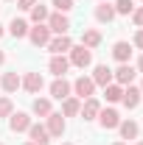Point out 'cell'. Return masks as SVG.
<instances>
[{
    "label": "cell",
    "mask_w": 143,
    "mask_h": 145,
    "mask_svg": "<svg viewBox=\"0 0 143 145\" xmlns=\"http://www.w3.org/2000/svg\"><path fill=\"white\" fill-rule=\"evenodd\" d=\"M68 53H70V56H68V61H70L73 67H81V70H84V67L93 64V50L84 48V45H73Z\"/></svg>",
    "instance_id": "cell-1"
},
{
    "label": "cell",
    "mask_w": 143,
    "mask_h": 145,
    "mask_svg": "<svg viewBox=\"0 0 143 145\" xmlns=\"http://www.w3.org/2000/svg\"><path fill=\"white\" fill-rule=\"evenodd\" d=\"M45 25L51 28V34L62 36L70 31V20H68V14H62V11H56V14H48V20H45Z\"/></svg>",
    "instance_id": "cell-2"
},
{
    "label": "cell",
    "mask_w": 143,
    "mask_h": 145,
    "mask_svg": "<svg viewBox=\"0 0 143 145\" xmlns=\"http://www.w3.org/2000/svg\"><path fill=\"white\" fill-rule=\"evenodd\" d=\"M28 39H31L34 48H48V42H51V28H48L45 22H39L34 28H28Z\"/></svg>",
    "instance_id": "cell-3"
},
{
    "label": "cell",
    "mask_w": 143,
    "mask_h": 145,
    "mask_svg": "<svg viewBox=\"0 0 143 145\" xmlns=\"http://www.w3.org/2000/svg\"><path fill=\"white\" fill-rule=\"evenodd\" d=\"M73 92H76V98H79V101H87V98H93V92H95L93 78H90V75H79V78L73 81Z\"/></svg>",
    "instance_id": "cell-4"
},
{
    "label": "cell",
    "mask_w": 143,
    "mask_h": 145,
    "mask_svg": "<svg viewBox=\"0 0 143 145\" xmlns=\"http://www.w3.org/2000/svg\"><path fill=\"white\" fill-rule=\"evenodd\" d=\"M70 48H73V39H70L68 34H62V36H54V39L48 42V50H51L54 56H65L68 50H70Z\"/></svg>",
    "instance_id": "cell-5"
},
{
    "label": "cell",
    "mask_w": 143,
    "mask_h": 145,
    "mask_svg": "<svg viewBox=\"0 0 143 145\" xmlns=\"http://www.w3.org/2000/svg\"><path fill=\"white\" fill-rule=\"evenodd\" d=\"M95 120L101 123V128H104V131H107V128H118V126H121V114H118L115 109H101Z\"/></svg>",
    "instance_id": "cell-6"
},
{
    "label": "cell",
    "mask_w": 143,
    "mask_h": 145,
    "mask_svg": "<svg viewBox=\"0 0 143 145\" xmlns=\"http://www.w3.org/2000/svg\"><path fill=\"white\" fill-rule=\"evenodd\" d=\"M9 128L20 134V131H28L31 128V117L25 114V112H11V117H9Z\"/></svg>",
    "instance_id": "cell-7"
},
{
    "label": "cell",
    "mask_w": 143,
    "mask_h": 145,
    "mask_svg": "<svg viewBox=\"0 0 143 145\" xmlns=\"http://www.w3.org/2000/svg\"><path fill=\"white\" fill-rule=\"evenodd\" d=\"M45 120H48V123H45V128H48V134H51V137H62V134H65V117H62V114L51 112Z\"/></svg>",
    "instance_id": "cell-8"
},
{
    "label": "cell",
    "mask_w": 143,
    "mask_h": 145,
    "mask_svg": "<svg viewBox=\"0 0 143 145\" xmlns=\"http://www.w3.org/2000/svg\"><path fill=\"white\" fill-rule=\"evenodd\" d=\"M48 70L54 72L56 78H65V72L70 70V61H68V56H51V61H48Z\"/></svg>",
    "instance_id": "cell-9"
},
{
    "label": "cell",
    "mask_w": 143,
    "mask_h": 145,
    "mask_svg": "<svg viewBox=\"0 0 143 145\" xmlns=\"http://www.w3.org/2000/svg\"><path fill=\"white\" fill-rule=\"evenodd\" d=\"M93 84L95 87H107V84H112V70H109L107 64H95V70H93Z\"/></svg>",
    "instance_id": "cell-10"
},
{
    "label": "cell",
    "mask_w": 143,
    "mask_h": 145,
    "mask_svg": "<svg viewBox=\"0 0 143 145\" xmlns=\"http://www.w3.org/2000/svg\"><path fill=\"white\" fill-rule=\"evenodd\" d=\"M42 87H45V81H42V75H39V72H25V75H23V89H25V92L36 95Z\"/></svg>",
    "instance_id": "cell-11"
},
{
    "label": "cell",
    "mask_w": 143,
    "mask_h": 145,
    "mask_svg": "<svg viewBox=\"0 0 143 145\" xmlns=\"http://www.w3.org/2000/svg\"><path fill=\"white\" fill-rule=\"evenodd\" d=\"M70 92H73V84H70V81H65V78H56L54 84H51V95H54L56 101L70 98Z\"/></svg>",
    "instance_id": "cell-12"
},
{
    "label": "cell",
    "mask_w": 143,
    "mask_h": 145,
    "mask_svg": "<svg viewBox=\"0 0 143 145\" xmlns=\"http://www.w3.org/2000/svg\"><path fill=\"white\" fill-rule=\"evenodd\" d=\"M28 137H31V142H34V145H48V142H51V134H48V128L39 126V123H31V128H28Z\"/></svg>",
    "instance_id": "cell-13"
},
{
    "label": "cell",
    "mask_w": 143,
    "mask_h": 145,
    "mask_svg": "<svg viewBox=\"0 0 143 145\" xmlns=\"http://www.w3.org/2000/svg\"><path fill=\"white\" fill-rule=\"evenodd\" d=\"M95 20H98V22H112V20H115V6H112L109 0H101V3L95 6Z\"/></svg>",
    "instance_id": "cell-14"
},
{
    "label": "cell",
    "mask_w": 143,
    "mask_h": 145,
    "mask_svg": "<svg viewBox=\"0 0 143 145\" xmlns=\"http://www.w3.org/2000/svg\"><path fill=\"white\" fill-rule=\"evenodd\" d=\"M112 78H115V84L126 87V84H132V81H135V67H132V64H121L118 70L112 72Z\"/></svg>",
    "instance_id": "cell-15"
},
{
    "label": "cell",
    "mask_w": 143,
    "mask_h": 145,
    "mask_svg": "<svg viewBox=\"0 0 143 145\" xmlns=\"http://www.w3.org/2000/svg\"><path fill=\"white\" fill-rule=\"evenodd\" d=\"M0 87H3V89L11 95V92H17L20 87H23V78L17 75V70H14V72H6V75L0 78Z\"/></svg>",
    "instance_id": "cell-16"
},
{
    "label": "cell",
    "mask_w": 143,
    "mask_h": 145,
    "mask_svg": "<svg viewBox=\"0 0 143 145\" xmlns=\"http://www.w3.org/2000/svg\"><path fill=\"white\" fill-rule=\"evenodd\" d=\"M112 56H115L121 64H129V59H132V45H129V42H115V45H112Z\"/></svg>",
    "instance_id": "cell-17"
},
{
    "label": "cell",
    "mask_w": 143,
    "mask_h": 145,
    "mask_svg": "<svg viewBox=\"0 0 143 145\" xmlns=\"http://www.w3.org/2000/svg\"><path fill=\"white\" fill-rule=\"evenodd\" d=\"M140 95H143V92L138 89V87H132V84H129V87L124 89V95H121V101H124L126 109H135L138 103H140Z\"/></svg>",
    "instance_id": "cell-18"
},
{
    "label": "cell",
    "mask_w": 143,
    "mask_h": 145,
    "mask_svg": "<svg viewBox=\"0 0 143 145\" xmlns=\"http://www.w3.org/2000/svg\"><path fill=\"white\" fill-rule=\"evenodd\" d=\"M98 112H101V103H98L95 98H87V101L81 103V117H84V120H95Z\"/></svg>",
    "instance_id": "cell-19"
},
{
    "label": "cell",
    "mask_w": 143,
    "mask_h": 145,
    "mask_svg": "<svg viewBox=\"0 0 143 145\" xmlns=\"http://www.w3.org/2000/svg\"><path fill=\"white\" fill-rule=\"evenodd\" d=\"M118 131H121V137H124V140H138V134H140V126H138L135 120H121Z\"/></svg>",
    "instance_id": "cell-20"
},
{
    "label": "cell",
    "mask_w": 143,
    "mask_h": 145,
    "mask_svg": "<svg viewBox=\"0 0 143 145\" xmlns=\"http://www.w3.org/2000/svg\"><path fill=\"white\" fill-rule=\"evenodd\" d=\"M9 34L14 36V39H23V36H28V22L23 17H14L9 22Z\"/></svg>",
    "instance_id": "cell-21"
},
{
    "label": "cell",
    "mask_w": 143,
    "mask_h": 145,
    "mask_svg": "<svg viewBox=\"0 0 143 145\" xmlns=\"http://www.w3.org/2000/svg\"><path fill=\"white\" fill-rule=\"evenodd\" d=\"M79 112H81V101H79V98L70 95V98L62 101V114H65V117H76Z\"/></svg>",
    "instance_id": "cell-22"
},
{
    "label": "cell",
    "mask_w": 143,
    "mask_h": 145,
    "mask_svg": "<svg viewBox=\"0 0 143 145\" xmlns=\"http://www.w3.org/2000/svg\"><path fill=\"white\" fill-rule=\"evenodd\" d=\"M31 109H34V114H36V117H48V114L54 112V109H51V101H48V98H36Z\"/></svg>",
    "instance_id": "cell-23"
},
{
    "label": "cell",
    "mask_w": 143,
    "mask_h": 145,
    "mask_svg": "<svg viewBox=\"0 0 143 145\" xmlns=\"http://www.w3.org/2000/svg\"><path fill=\"white\" fill-rule=\"evenodd\" d=\"M81 45L90 48V50H93V48H98V45H101V34H98V31H93V28L84 31V34H81Z\"/></svg>",
    "instance_id": "cell-24"
},
{
    "label": "cell",
    "mask_w": 143,
    "mask_h": 145,
    "mask_svg": "<svg viewBox=\"0 0 143 145\" xmlns=\"http://www.w3.org/2000/svg\"><path fill=\"white\" fill-rule=\"evenodd\" d=\"M121 95H124V87H121V84H107V87H104V98H107L109 103L121 101Z\"/></svg>",
    "instance_id": "cell-25"
},
{
    "label": "cell",
    "mask_w": 143,
    "mask_h": 145,
    "mask_svg": "<svg viewBox=\"0 0 143 145\" xmlns=\"http://www.w3.org/2000/svg\"><path fill=\"white\" fill-rule=\"evenodd\" d=\"M31 20H34V25H39V22H45V20H48V8H45L42 3H36L34 8H31Z\"/></svg>",
    "instance_id": "cell-26"
},
{
    "label": "cell",
    "mask_w": 143,
    "mask_h": 145,
    "mask_svg": "<svg viewBox=\"0 0 143 145\" xmlns=\"http://www.w3.org/2000/svg\"><path fill=\"white\" fill-rule=\"evenodd\" d=\"M135 11V3L132 0H118L115 3V14H132Z\"/></svg>",
    "instance_id": "cell-27"
},
{
    "label": "cell",
    "mask_w": 143,
    "mask_h": 145,
    "mask_svg": "<svg viewBox=\"0 0 143 145\" xmlns=\"http://www.w3.org/2000/svg\"><path fill=\"white\" fill-rule=\"evenodd\" d=\"M11 112H14L11 98H0V117H11Z\"/></svg>",
    "instance_id": "cell-28"
},
{
    "label": "cell",
    "mask_w": 143,
    "mask_h": 145,
    "mask_svg": "<svg viewBox=\"0 0 143 145\" xmlns=\"http://www.w3.org/2000/svg\"><path fill=\"white\" fill-rule=\"evenodd\" d=\"M56 6V11H62V14H68V11H73V0H51Z\"/></svg>",
    "instance_id": "cell-29"
},
{
    "label": "cell",
    "mask_w": 143,
    "mask_h": 145,
    "mask_svg": "<svg viewBox=\"0 0 143 145\" xmlns=\"http://www.w3.org/2000/svg\"><path fill=\"white\" fill-rule=\"evenodd\" d=\"M132 20H135V25H138V28H143V6L132 11Z\"/></svg>",
    "instance_id": "cell-30"
},
{
    "label": "cell",
    "mask_w": 143,
    "mask_h": 145,
    "mask_svg": "<svg viewBox=\"0 0 143 145\" xmlns=\"http://www.w3.org/2000/svg\"><path fill=\"white\" fill-rule=\"evenodd\" d=\"M36 6V0H17V8H23V11H31Z\"/></svg>",
    "instance_id": "cell-31"
},
{
    "label": "cell",
    "mask_w": 143,
    "mask_h": 145,
    "mask_svg": "<svg viewBox=\"0 0 143 145\" xmlns=\"http://www.w3.org/2000/svg\"><path fill=\"white\" fill-rule=\"evenodd\" d=\"M132 45L143 50V28H138V34H135V42H132Z\"/></svg>",
    "instance_id": "cell-32"
},
{
    "label": "cell",
    "mask_w": 143,
    "mask_h": 145,
    "mask_svg": "<svg viewBox=\"0 0 143 145\" xmlns=\"http://www.w3.org/2000/svg\"><path fill=\"white\" fill-rule=\"evenodd\" d=\"M138 70L143 72V56H140V59H138Z\"/></svg>",
    "instance_id": "cell-33"
},
{
    "label": "cell",
    "mask_w": 143,
    "mask_h": 145,
    "mask_svg": "<svg viewBox=\"0 0 143 145\" xmlns=\"http://www.w3.org/2000/svg\"><path fill=\"white\" fill-rule=\"evenodd\" d=\"M3 61H6V53H3V50H0V64H3Z\"/></svg>",
    "instance_id": "cell-34"
},
{
    "label": "cell",
    "mask_w": 143,
    "mask_h": 145,
    "mask_svg": "<svg viewBox=\"0 0 143 145\" xmlns=\"http://www.w3.org/2000/svg\"><path fill=\"white\" fill-rule=\"evenodd\" d=\"M3 34H6V28H3V25H0V39H3Z\"/></svg>",
    "instance_id": "cell-35"
},
{
    "label": "cell",
    "mask_w": 143,
    "mask_h": 145,
    "mask_svg": "<svg viewBox=\"0 0 143 145\" xmlns=\"http://www.w3.org/2000/svg\"><path fill=\"white\" fill-rule=\"evenodd\" d=\"M115 145H124V142H115Z\"/></svg>",
    "instance_id": "cell-36"
},
{
    "label": "cell",
    "mask_w": 143,
    "mask_h": 145,
    "mask_svg": "<svg viewBox=\"0 0 143 145\" xmlns=\"http://www.w3.org/2000/svg\"><path fill=\"white\" fill-rule=\"evenodd\" d=\"M25 145H34V142H25Z\"/></svg>",
    "instance_id": "cell-37"
},
{
    "label": "cell",
    "mask_w": 143,
    "mask_h": 145,
    "mask_svg": "<svg viewBox=\"0 0 143 145\" xmlns=\"http://www.w3.org/2000/svg\"><path fill=\"white\" fill-rule=\"evenodd\" d=\"M140 92H143V84H140Z\"/></svg>",
    "instance_id": "cell-38"
},
{
    "label": "cell",
    "mask_w": 143,
    "mask_h": 145,
    "mask_svg": "<svg viewBox=\"0 0 143 145\" xmlns=\"http://www.w3.org/2000/svg\"><path fill=\"white\" fill-rule=\"evenodd\" d=\"M135 145H143V142H135Z\"/></svg>",
    "instance_id": "cell-39"
},
{
    "label": "cell",
    "mask_w": 143,
    "mask_h": 145,
    "mask_svg": "<svg viewBox=\"0 0 143 145\" xmlns=\"http://www.w3.org/2000/svg\"><path fill=\"white\" fill-rule=\"evenodd\" d=\"M65 145H70V142H65Z\"/></svg>",
    "instance_id": "cell-40"
},
{
    "label": "cell",
    "mask_w": 143,
    "mask_h": 145,
    "mask_svg": "<svg viewBox=\"0 0 143 145\" xmlns=\"http://www.w3.org/2000/svg\"><path fill=\"white\" fill-rule=\"evenodd\" d=\"M0 145H3V142H0Z\"/></svg>",
    "instance_id": "cell-41"
}]
</instances>
